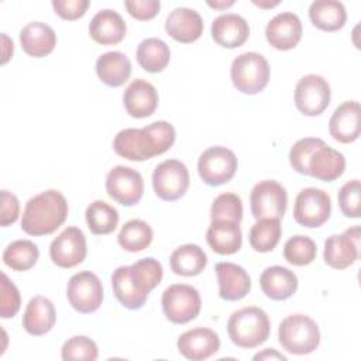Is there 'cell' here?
Segmentation results:
<instances>
[{"label":"cell","instance_id":"6da1fadb","mask_svg":"<svg viewBox=\"0 0 361 361\" xmlns=\"http://www.w3.org/2000/svg\"><path fill=\"white\" fill-rule=\"evenodd\" d=\"M164 271L158 259L148 257L133 265L118 267L111 274V286L117 300L130 310L141 309L149 292L159 285Z\"/></svg>","mask_w":361,"mask_h":361},{"label":"cell","instance_id":"7a4b0ae2","mask_svg":"<svg viewBox=\"0 0 361 361\" xmlns=\"http://www.w3.org/2000/svg\"><path fill=\"white\" fill-rule=\"evenodd\" d=\"M176 131L168 121H154L142 128H124L117 133L113 149L128 161H145L166 152L175 142Z\"/></svg>","mask_w":361,"mask_h":361},{"label":"cell","instance_id":"3957f363","mask_svg":"<svg viewBox=\"0 0 361 361\" xmlns=\"http://www.w3.org/2000/svg\"><path fill=\"white\" fill-rule=\"evenodd\" d=\"M68 212V202L59 190L49 189L41 192L25 203L21 217V230L35 237L52 234L65 223Z\"/></svg>","mask_w":361,"mask_h":361},{"label":"cell","instance_id":"277c9868","mask_svg":"<svg viewBox=\"0 0 361 361\" xmlns=\"http://www.w3.org/2000/svg\"><path fill=\"white\" fill-rule=\"evenodd\" d=\"M271 322L268 314L257 306H247L231 313L227 333L233 344L241 348H254L269 337Z\"/></svg>","mask_w":361,"mask_h":361},{"label":"cell","instance_id":"5b68a950","mask_svg":"<svg viewBox=\"0 0 361 361\" xmlns=\"http://www.w3.org/2000/svg\"><path fill=\"white\" fill-rule=\"evenodd\" d=\"M278 338L285 351L295 355H305L319 347L320 330L313 319L302 313H295L281 322Z\"/></svg>","mask_w":361,"mask_h":361},{"label":"cell","instance_id":"8992f818","mask_svg":"<svg viewBox=\"0 0 361 361\" xmlns=\"http://www.w3.org/2000/svg\"><path fill=\"white\" fill-rule=\"evenodd\" d=\"M271 69L268 61L258 52H244L238 55L230 68L234 87L245 94H257L269 82Z\"/></svg>","mask_w":361,"mask_h":361},{"label":"cell","instance_id":"52a82bcc","mask_svg":"<svg viewBox=\"0 0 361 361\" xmlns=\"http://www.w3.org/2000/svg\"><path fill=\"white\" fill-rule=\"evenodd\" d=\"M202 299L196 288L186 283H173L162 293V310L175 324H185L197 317Z\"/></svg>","mask_w":361,"mask_h":361},{"label":"cell","instance_id":"ba28073f","mask_svg":"<svg viewBox=\"0 0 361 361\" xmlns=\"http://www.w3.org/2000/svg\"><path fill=\"white\" fill-rule=\"evenodd\" d=\"M238 162L235 154L221 145H214L203 151L197 161L200 179L209 186H220L233 179Z\"/></svg>","mask_w":361,"mask_h":361},{"label":"cell","instance_id":"9c48e42d","mask_svg":"<svg viewBox=\"0 0 361 361\" xmlns=\"http://www.w3.org/2000/svg\"><path fill=\"white\" fill-rule=\"evenodd\" d=\"M331 213V200L327 192L317 188L302 189L293 206V219L298 224L309 228L323 226Z\"/></svg>","mask_w":361,"mask_h":361},{"label":"cell","instance_id":"30bf717a","mask_svg":"<svg viewBox=\"0 0 361 361\" xmlns=\"http://www.w3.org/2000/svg\"><path fill=\"white\" fill-rule=\"evenodd\" d=\"M66 298L76 312L83 314L93 313L103 302L102 281L90 271L78 272L68 282Z\"/></svg>","mask_w":361,"mask_h":361},{"label":"cell","instance_id":"8fae6325","mask_svg":"<svg viewBox=\"0 0 361 361\" xmlns=\"http://www.w3.org/2000/svg\"><path fill=\"white\" fill-rule=\"evenodd\" d=\"M288 193L276 180L267 179L258 182L250 195L251 213L255 220L282 219L286 212Z\"/></svg>","mask_w":361,"mask_h":361},{"label":"cell","instance_id":"7c38bea8","mask_svg":"<svg viewBox=\"0 0 361 361\" xmlns=\"http://www.w3.org/2000/svg\"><path fill=\"white\" fill-rule=\"evenodd\" d=\"M155 195L166 202L180 199L189 188V171L178 159H166L157 165L152 172Z\"/></svg>","mask_w":361,"mask_h":361},{"label":"cell","instance_id":"4fadbf2b","mask_svg":"<svg viewBox=\"0 0 361 361\" xmlns=\"http://www.w3.org/2000/svg\"><path fill=\"white\" fill-rule=\"evenodd\" d=\"M330 86L320 75H305L296 83L295 104L296 109L305 116H320L330 104Z\"/></svg>","mask_w":361,"mask_h":361},{"label":"cell","instance_id":"5bb4252c","mask_svg":"<svg viewBox=\"0 0 361 361\" xmlns=\"http://www.w3.org/2000/svg\"><path fill=\"white\" fill-rule=\"evenodd\" d=\"M107 195L123 206L137 204L144 195V180L138 171L117 165L106 176Z\"/></svg>","mask_w":361,"mask_h":361},{"label":"cell","instance_id":"9a60e30c","mask_svg":"<svg viewBox=\"0 0 361 361\" xmlns=\"http://www.w3.org/2000/svg\"><path fill=\"white\" fill-rule=\"evenodd\" d=\"M86 254V237L78 227H66L49 245V257L59 268L68 269L82 264Z\"/></svg>","mask_w":361,"mask_h":361},{"label":"cell","instance_id":"2e32d148","mask_svg":"<svg viewBox=\"0 0 361 361\" xmlns=\"http://www.w3.org/2000/svg\"><path fill=\"white\" fill-rule=\"evenodd\" d=\"M360 227L347 228L341 234H333L324 241V262L334 269H345L358 258Z\"/></svg>","mask_w":361,"mask_h":361},{"label":"cell","instance_id":"e0dca14e","mask_svg":"<svg viewBox=\"0 0 361 361\" xmlns=\"http://www.w3.org/2000/svg\"><path fill=\"white\" fill-rule=\"evenodd\" d=\"M179 353L192 361L207 360L220 348L219 334L209 327H195L182 333L176 341Z\"/></svg>","mask_w":361,"mask_h":361},{"label":"cell","instance_id":"ac0fdd59","mask_svg":"<svg viewBox=\"0 0 361 361\" xmlns=\"http://www.w3.org/2000/svg\"><path fill=\"white\" fill-rule=\"evenodd\" d=\"M265 37L275 49L288 51L295 48L302 38L300 18L290 11L276 14L267 24Z\"/></svg>","mask_w":361,"mask_h":361},{"label":"cell","instance_id":"d6986e66","mask_svg":"<svg viewBox=\"0 0 361 361\" xmlns=\"http://www.w3.org/2000/svg\"><path fill=\"white\" fill-rule=\"evenodd\" d=\"M330 135L343 144H350L360 137L361 133V107L355 100L341 103L330 117Z\"/></svg>","mask_w":361,"mask_h":361},{"label":"cell","instance_id":"ffe728a7","mask_svg":"<svg viewBox=\"0 0 361 361\" xmlns=\"http://www.w3.org/2000/svg\"><path fill=\"white\" fill-rule=\"evenodd\" d=\"M216 275L219 282V296L224 300H240L251 289V279L247 271L234 262H217Z\"/></svg>","mask_w":361,"mask_h":361},{"label":"cell","instance_id":"44dd1931","mask_svg":"<svg viewBox=\"0 0 361 361\" xmlns=\"http://www.w3.org/2000/svg\"><path fill=\"white\" fill-rule=\"evenodd\" d=\"M203 20L200 14L188 7L173 8L165 21L166 32L178 42L189 44L200 38L203 34Z\"/></svg>","mask_w":361,"mask_h":361},{"label":"cell","instance_id":"7402d4cb","mask_svg":"<svg viewBox=\"0 0 361 361\" xmlns=\"http://www.w3.org/2000/svg\"><path fill=\"white\" fill-rule=\"evenodd\" d=\"M123 104L131 117H148L154 114L158 107V92L149 82L135 79L124 90Z\"/></svg>","mask_w":361,"mask_h":361},{"label":"cell","instance_id":"603a6c76","mask_svg":"<svg viewBox=\"0 0 361 361\" xmlns=\"http://www.w3.org/2000/svg\"><path fill=\"white\" fill-rule=\"evenodd\" d=\"M345 169V158L337 149L326 145H320L316 148L309 161H307V172L310 176L323 180L333 182L344 173Z\"/></svg>","mask_w":361,"mask_h":361},{"label":"cell","instance_id":"cb8c5ba5","mask_svg":"<svg viewBox=\"0 0 361 361\" xmlns=\"http://www.w3.org/2000/svg\"><path fill=\"white\" fill-rule=\"evenodd\" d=\"M127 25L123 17L110 8L97 11L89 24V34L93 41L102 45H114L124 39Z\"/></svg>","mask_w":361,"mask_h":361},{"label":"cell","instance_id":"d4e9b609","mask_svg":"<svg viewBox=\"0 0 361 361\" xmlns=\"http://www.w3.org/2000/svg\"><path fill=\"white\" fill-rule=\"evenodd\" d=\"M250 35L247 20L234 13H226L216 17L212 23L213 39L224 48L241 47Z\"/></svg>","mask_w":361,"mask_h":361},{"label":"cell","instance_id":"484cf974","mask_svg":"<svg viewBox=\"0 0 361 361\" xmlns=\"http://www.w3.org/2000/svg\"><path fill=\"white\" fill-rule=\"evenodd\" d=\"M56 322V310L54 303L41 295L30 299L23 314V327L31 336H42L48 333Z\"/></svg>","mask_w":361,"mask_h":361},{"label":"cell","instance_id":"4316f807","mask_svg":"<svg viewBox=\"0 0 361 361\" xmlns=\"http://www.w3.org/2000/svg\"><path fill=\"white\" fill-rule=\"evenodd\" d=\"M259 285L267 298L272 300H285L296 292L298 276L293 271L285 267L274 265L262 271Z\"/></svg>","mask_w":361,"mask_h":361},{"label":"cell","instance_id":"83f0119b","mask_svg":"<svg viewBox=\"0 0 361 361\" xmlns=\"http://www.w3.org/2000/svg\"><path fill=\"white\" fill-rule=\"evenodd\" d=\"M20 44L27 55L42 58L54 51L56 45V34L48 24L32 21L23 27L20 32Z\"/></svg>","mask_w":361,"mask_h":361},{"label":"cell","instance_id":"f1b7e54d","mask_svg":"<svg viewBox=\"0 0 361 361\" xmlns=\"http://www.w3.org/2000/svg\"><path fill=\"white\" fill-rule=\"evenodd\" d=\"M206 241L220 255L237 252L243 244V234L238 223L227 220H212L206 231Z\"/></svg>","mask_w":361,"mask_h":361},{"label":"cell","instance_id":"f546056e","mask_svg":"<svg viewBox=\"0 0 361 361\" xmlns=\"http://www.w3.org/2000/svg\"><path fill=\"white\" fill-rule=\"evenodd\" d=\"M96 73L104 85L118 87L128 80L131 62L128 56L120 51L104 52L96 61Z\"/></svg>","mask_w":361,"mask_h":361},{"label":"cell","instance_id":"4dcf8cb0","mask_svg":"<svg viewBox=\"0 0 361 361\" xmlns=\"http://www.w3.org/2000/svg\"><path fill=\"white\" fill-rule=\"evenodd\" d=\"M309 18L316 28L333 32L345 24L347 11L341 1L316 0L309 7Z\"/></svg>","mask_w":361,"mask_h":361},{"label":"cell","instance_id":"1f68e13d","mask_svg":"<svg viewBox=\"0 0 361 361\" xmlns=\"http://www.w3.org/2000/svg\"><path fill=\"white\" fill-rule=\"evenodd\" d=\"M169 265L176 275L196 276L206 268L207 255L196 244H183L171 254Z\"/></svg>","mask_w":361,"mask_h":361},{"label":"cell","instance_id":"d6a6232c","mask_svg":"<svg viewBox=\"0 0 361 361\" xmlns=\"http://www.w3.org/2000/svg\"><path fill=\"white\" fill-rule=\"evenodd\" d=\"M137 62L138 65L149 72L158 73L162 72L171 59V51L166 42L159 38H145L137 47Z\"/></svg>","mask_w":361,"mask_h":361},{"label":"cell","instance_id":"836d02e7","mask_svg":"<svg viewBox=\"0 0 361 361\" xmlns=\"http://www.w3.org/2000/svg\"><path fill=\"white\" fill-rule=\"evenodd\" d=\"M154 238V231L151 226L140 219H133L124 223L121 227L117 241L121 248L128 252H140L145 250Z\"/></svg>","mask_w":361,"mask_h":361},{"label":"cell","instance_id":"e575fe53","mask_svg":"<svg viewBox=\"0 0 361 361\" xmlns=\"http://www.w3.org/2000/svg\"><path fill=\"white\" fill-rule=\"evenodd\" d=\"M85 216L89 230L97 235L113 233L118 224V212L103 200L92 202Z\"/></svg>","mask_w":361,"mask_h":361},{"label":"cell","instance_id":"d590c367","mask_svg":"<svg viewBox=\"0 0 361 361\" xmlns=\"http://www.w3.org/2000/svg\"><path fill=\"white\" fill-rule=\"evenodd\" d=\"M39 257L37 244L30 240H16L8 244L3 252L4 264L14 271H28L32 268Z\"/></svg>","mask_w":361,"mask_h":361},{"label":"cell","instance_id":"8d00e7d4","mask_svg":"<svg viewBox=\"0 0 361 361\" xmlns=\"http://www.w3.org/2000/svg\"><path fill=\"white\" fill-rule=\"evenodd\" d=\"M282 234L279 219H259L250 230V244L258 252L272 251Z\"/></svg>","mask_w":361,"mask_h":361},{"label":"cell","instance_id":"74e56055","mask_svg":"<svg viewBox=\"0 0 361 361\" xmlns=\"http://www.w3.org/2000/svg\"><path fill=\"white\" fill-rule=\"evenodd\" d=\"M316 243L307 235H293L283 245V258L296 267L309 265L316 258Z\"/></svg>","mask_w":361,"mask_h":361},{"label":"cell","instance_id":"f35d334b","mask_svg":"<svg viewBox=\"0 0 361 361\" xmlns=\"http://www.w3.org/2000/svg\"><path fill=\"white\" fill-rule=\"evenodd\" d=\"M212 220H227L238 223L243 219V202L235 193H221L219 195L210 209Z\"/></svg>","mask_w":361,"mask_h":361},{"label":"cell","instance_id":"ab89813d","mask_svg":"<svg viewBox=\"0 0 361 361\" xmlns=\"http://www.w3.org/2000/svg\"><path fill=\"white\" fill-rule=\"evenodd\" d=\"M61 355L63 361H72V360L94 361L97 360L99 350H97V344L92 338L86 336H73L63 343Z\"/></svg>","mask_w":361,"mask_h":361},{"label":"cell","instance_id":"60d3db41","mask_svg":"<svg viewBox=\"0 0 361 361\" xmlns=\"http://www.w3.org/2000/svg\"><path fill=\"white\" fill-rule=\"evenodd\" d=\"M324 141L316 137H306L299 141H296L290 151H289V164L290 166L302 175H309L307 172V161L312 155V152L323 145Z\"/></svg>","mask_w":361,"mask_h":361},{"label":"cell","instance_id":"b9f144b4","mask_svg":"<svg viewBox=\"0 0 361 361\" xmlns=\"http://www.w3.org/2000/svg\"><path fill=\"white\" fill-rule=\"evenodd\" d=\"M338 206L345 217L358 219L361 216V183L353 179L344 183L338 190Z\"/></svg>","mask_w":361,"mask_h":361},{"label":"cell","instance_id":"7bdbcfd3","mask_svg":"<svg viewBox=\"0 0 361 361\" xmlns=\"http://www.w3.org/2000/svg\"><path fill=\"white\" fill-rule=\"evenodd\" d=\"M21 305V296L17 286L8 279L6 274H1V299H0V316L10 319L17 314Z\"/></svg>","mask_w":361,"mask_h":361},{"label":"cell","instance_id":"ee69618b","mask_svg":"<svg viewBox=\"0 0 361 361\" xmlns=\"http://www.w3.org/2000/svg\"><path fill=\"white\" fill-rule=\"evenodd\" d=\"M89 4V0H52L55 13L63 20H78L85 16Z\"/></svg>","mask_w":361,"mask_h":361},{"label":"cell","instance_id":"f6af8a7d","mask_svg":"<svg viewBox=\"0 0 361 361\" xmlns=\"http://www.w3.org/2000/svg\"><path fill=\"white\" fill-rule=\"evenodd\" d=\"M124 6L128 14L137 20H151L161 8L159 0H126Z\"/></svg>","mask_w":361,"mask_h":361},{"label":"cell","instance_id":"bcb514c9","mask_svg":"<svg viewBox=\"0 0 361 361\" xmlns=\"http://www.w3.org/2000/svg\"><path fill=\"white\" fill-rule=\"evenodd\" d=\"M1 209H0V224L7 227L17 221L20 216V202L17 196L8 190H1Z\"/></svg>","mask_w":361,"mask_h":361},{"label":"cell","instance_id":"7dc6e473","mask_svg":"<svg viewBox=\"0 0 361 361\" xmlns=\"http://www.w3.org/2000/svg\"><path fill=\"white\" fill-rule=\"evenodd\" d=\"M254 360H281V361H286V357L281 353H278L274 348H265L262 353H258L254 355Z\"/></svg>","mask_w":361,"mask_h":361},{"label":"cell","instance_id":"c3c4849f","mask_svg":"<svg viewBox=\"0 0 361 361\" xmlns=\"http://www.w3.org/2000/svg\"><path fill=\"white\" fill-rule=\"evenodd\" d=\"M207 4H209L210 7H213V8L223 10V8H227V7L233 6V4H234V0H214V1L207 0Z\"/></svg>","mask_w":361,"mask_h":361},{"label":"cell","instance_id":"681fc988","mask_svg":"<svg viewBox=\"0 0 361 361\" xmlns=\"http://www.w3.org/2000/svg\"><path fill=\"white\" fill-rule=\"evenodd\" d=\"M252 3L255 6H258V7H262V8H271V7H275V6L279 4L278 0H275V1H261V0L257 1V0H252Z\"/></svg>","mask_w":361,"mask_h":361}]
</instances>
